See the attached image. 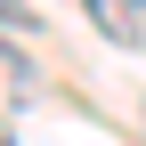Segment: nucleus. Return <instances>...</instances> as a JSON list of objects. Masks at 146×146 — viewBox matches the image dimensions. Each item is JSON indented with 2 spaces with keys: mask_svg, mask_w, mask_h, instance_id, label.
<instances>
[{
  "mask_svg": "<svg viewBox=\"0 0 146 146\" xmlns=\"http://www.w3.org/2000/svg\"><path fill=\"white\" fill-rule=\"evenodd\" d=\"M25 16H33L25 0H0V25H25Z\"/></svg>",
  "mask_w": 146,
  "mask_h": 146,
  "instance_id": "nucleus-2",
  "label": "nucleus"
},
{
  "mask_svg": "<svg viewBox=\"0 0 146 146\" xmlns=\"http://www.w3.org/2000/svg\"><path fill=\"white\" fill-rule=\"evenodd\" d=\"M89 16H98V25L114 33V41H138V25H130V16H122V8H114V0H89Z\"/></svg>",
  "mask_w": 146,
  "mask_h": 146,
  "instance_id": "nucleus-1",
  "label": "nucleus"
},
{
  "mask_svg": "<svg viewBox=\"0 0 146 146\" xmlns=\"http://www.w3.org/2000/svg\"><path fill=\"white\" fill-rule=\"evenodd\" d=\"M130 8H146V0H130Z\"/></svg>",
  "mask_w": 146,
  "mask_h": 146,
  "instance_id": "nucleus-3",
  "label": "nucleus"
}]
</instances>
